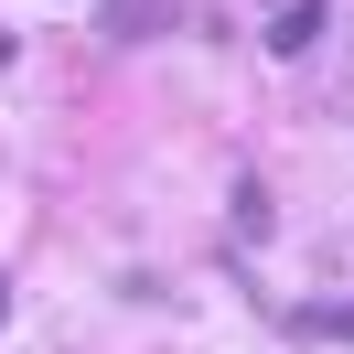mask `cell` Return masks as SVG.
<instances>
[{"instance_id": "cell-3", "label": "cell", "mask_w": 354, "mask_h": 354, "mask_svg": "<svg viewBox=\"0 0 354 354\" xmlns=\"http://www.w3.org/2000/svg\"><path fill=\"white\" fill-rule=\"evenodd\" d=\"M161 22H172V0H118V11H108L118 44H129V32H161Z\"/></svg>"}, {"instance_id": "cell-2", "label": "cell", "mask_w": 354, "mask_h": 354, "mask_svg": "<svg viewBox=\"0 0 354 354\" xmlns=\"http://www.w3.org/2000/svg\"><path fill=\"white\" fill-rule=\"evenodd\" d=\"M290 333H311V344H354V301H311V311H290Z\"/></svg>"}, {"instance_id": "cell-4", "label": "cell", "mask_w": 354, "mask_h": 354, "mask_svg": "<svg viewBox=\"0 0 354 354\" xmlns=\"http://www.w3.org/2000/svg\"><path fill=\"white\" fill-rule=\"evenodd\" d=\"M0 311H11V290H0Z\"/></svg>"}, {"instance_id": "cell-1", "label": "cell", "mask_w": 354, "mask_h": 354, "mask_svg": "<svg viewBox=\"0 0 354 354\" xmlns=\"http://www.w3.org/2000/svg\"><path fill=\"white\" fill-rule=\"evenodd\" d=\"M322 32H333V0H290L279 22H268V54H311Z\"/></svg>"}]
</instances>
